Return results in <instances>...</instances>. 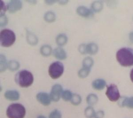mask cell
<instances>
[{"label":"cell","instance_id":"cell-21","mask_svg":"<svg viewBox=\"0 0 133 118\" xmlns=\"http://www.w3.org/2000/svg\"><path fill=\"white\" fill-rule=\"evenodd\" d=\"M51 51L52 49L50 46L44 45L43 46L41 49V53L44 56H49L51 54Z\"/></svg>","mask_w":133,"mask_h":118},{"label":"cell","instance_id":"cell-16","mask_svg":"<svg viewBox=\"0 0 133 118\" xmlns=\"http://www.w3.org/2000/svg\"><path fill=\"white\" fill-rule=\"evenodd\" d=\"M27 40L28 42L32 45H36L38 43V38L37 37L28 31L27 32Z\"/></svg>","mask_w":133,"mask_h":118},{"label":"cell","instance_id":"cell-35","mask_svg":"<svg viewBox=\"0 0 133 118\" xmlns=\"http://www.w3.org/2000/svg\"><path fill=\"white\" fill-rule=\"evenodd\" d=\"M129 38H130V41H131L133 43V32L130 33V34Z\"/></svg>","mask_w":133,"mask_h":118},{"label":"cell","instance_id":"cell-20","mask_svg":"<svg viewBox=\"0 0 133 118\" xmlns=\"http://www.w3.org/2000/svg\"><path fill=\"white\" fill-rule=\"evenodd\" d=\"M56 43L59 46H63L66 44L68 38L64 34H60L58 36L56 40Z\"/></svg>","mask_w":133,"mask_h":118},{"label":"cell","instance_id":"cell-31","mask_svg":"<svg viewBox=\"0 0 133 118\" xmlns=\"http://www.w3.org/2000/svg\"><path fill=\"white\" fill-rule=\"evenodd\" d=\"M79 51L82 54H86V45L81 44L79 47Z\"/></svg>","mask_w":133,"mask_h":118},{"label":"cell","instance_id":"cell-14","mask_svg":"<svg viewBox=\"0 0 133 118\" xmlns=\"http://www.w3.org/2000/svg\"><path fill=\"white\" fill-rule=\"evenodd\" d=\"M98 51V46L95 43H90L86 45V53L95 55Z\"/></svg>","mask_w":133,"mask_h":118},{"label":"cell","instance_id":"cell-27","mask_svg":"<svg viewBox=\"0 0 133 118\" xmlns=\"http://www.w3.org/2000/svg\"><path fill=\"white\" fill-rule=\"evenodd\" d=\"M91 69L87 68H82L79 70L78 73L79 77L81 78H84L87 77L90 74Z\"/></svg>","mask_w":133,"mask_h":118},{"label":"cell","instance_id":"cell-33","mask_svg":"<svg viewBox=\"0 0 133 118\" xmlns=\"http://www.w3.org/2000/svg\"><path fill=\"white\" fill-rule=\"evenodd\" d=\"M104 116V112L103 110H99L95 113V116L94 118H103Z\"/></svg>","mask_w":133,"mask_h":118},{"label":"cell","instance_id":"cell-12","mask_svg":"<svg viewBox=\"0 0 133 118\" xmlns=\"http://www.w3.org/2000/svg\"><path fill=\"white\" fill-rule=\"evenodd\" d=\"M77 12L79 15L84 17H90L93 14L90 9L83 6H79L77 8Z\"/></svg>","mask_w":133,"mask_h":118},{"label":"cell","instance_id":"cell-10","mask_svg":"<svg viewBox=\"0 0 133 118\" xmlns=\"http://www.w3.org/2000/svg\"><path fill=\"white\" fill-rule=\"evenodd\" d=\"M5 98L10 101H17L20 98V94L18 91L15 90H9L5 92Z\"/></svg>","mask_w":133,"mask_h":118},{"label":"cell","instance_id":"cell-18","mask_svg":"<svg viewBox=\"0 0 133 118\" xmlns=\"http://www.w3.org/2000/svg\"><path fill=\"white\" fill-rule=\"evenodd\" d=\"M94 64V61L91 57H87L83 60V68L91 69V68Z\"/></svg>","mask_w":133,"mask_h":118},{"label":"cell","instance_id":"cell-7","mask_svg":"<svg viewBox=\"0 0 133 118\" xmlns=\"http://www.w3.org/2000/svg\"><path fill=\"white\" fill-rule=\"evenodd\" d=\"M63 88L61 85L56 84L52 87L51 89L50 97L51 100L54 102H57L59 100L63 93Z\"/></svg>","mask_w":133,"mask_h":118},{"label":"cell","instance_id":"cell-17","mask_svg":"<svg viewBox=\"0 0 133 118\" xmlns=\"http://www.w3.org/2000/svg\"><path fill=\"white\" fill-rule=\"evenodd\" d=\"M98 101V97L95 94H89L87 97V102L91 106L95 104Z\"/></svg>","mask_w":133,"mask_h":118},{"label":"cell","instance_id":"cell-1","mask_svg":"<svg viewBox=\"0 0 133 118\" xmlns=\"http://www.w3.org/2000/svg\"><path fill=\"white\" fill-rule=\"evenodd\" d=\"M116 59L120 65L123 67H130L133 65V49L123 48L116 53Z\"/></svg>","mask_w":133,"mask_h":118},{"label":"cell","instance_id":"cell-8","mask_svg":"<svg viewBox=\"0 0 133 118\" xmlns=\"http://www.w3.org/2000/svg\"><path fill=\"white\" fill-rule=\"evenodd\" d=\"M36 99L42 104L45 106H49L51 100L50 95L44 93H39L36 95Z\"/></svg>","mask_w":133,"mask_h":118},{"label":"cell","instance_id":"cell-32","mask_svg":"<svg viewBox=\"0 0 133 118\" xmlns=\"http://www.w3.org/2000/svg\"><path fill=\"white\" fill-rule=\"evenodd\" d=\"M1 15L5 14V12L6 11L7 7L5 5V3L1 1Z\"/></svg>","mask_w":133,"mask_h":118},{"label":"cell","instance_id":"cell-19","mask_svg":"<svg viewBox=\"0 0 133 118\" xmlns=\"http://www.w3.org/2000/svg\"><path fill=\"white\" fill-rule=\"evenodd\" d=\"M44 19L47 22H53L56 20L55 14L53 12L49 11L45 14L44 16Z\"/></svg>","mask_w":133,"mask_h":118},{"label":"cell","instance_id":"cell-36","mask_svg":"<svg viewBox=\"0 0 133 118\" xmlns=\"http://www.w3.org/2000/svg\"><path fill=\"white\" fill-rule=\"evenodd\" d=\"M48 4H52L53 3H54L55 1H45Z\"/></svg>","mask_w":133,"mask_h":118},{"label":"cell","instance_id":"cell-5","mask_svg":"<svg viewBox=\"0 0 133 118\" xmlns=\"http://www.w3.org/2000/svg\"><path fill=\"white\" fill-rule=\"evenodd\" d=\"M64 71V65L59 61L52 63L49 67V75L53 79L59 78L63 74Z\"/></svg>","mask_w":133,"mask_h":118},{"label":"cell","instance_id":"cell-4","mask_svg":"<svg viewBox=\"0 0 133 118\" xmlns=\"http://www.w3.org/2000/svg\"><path fill=\"white\" fill-rule=\"evenodd\" d=\"M16 41V35L13 31L8 29L2 30L0 34L1 44L3 47H10Z\"/></svg>","mask_w":133,"mask_h":118},{"label":"cell","instance_id":"cell-13","mask_svg":"<svg viewBox=\"0 0 133 118\" xmlns=\"http://www.w3.org/2000/svg\"><path fill=\"white\" fill-rule=\"evenodd\" d=\"M53 55L55 57L61 60H63L66 57V53L65 51L60 47L55 49L53 51Z\"/></svg>","mask_w":133,"mask_h":118},{"label":"cell","instance_id":"cell-37","mask_svg":"<svg viewBox=\"0 0 133 118\" xmlns=\"http://www.w3.org/2000/svg\"><path fill=\"white\" fill-rule=\"evenodd\" d=\"M37 118H46L45 117L43 116V115H39L37 117Z\"/></svg>","mask_w":133,"mask_h":118},{"label":"cell","instance_id":"cell-2","mask_svg":"<svg viewBox=\"0 0 133 118\" xmlns=\"http://www.w3.org/2000/svg\"><path fill=\"white\" fill-rule=\"evenodd\" d=\"M33 75L30 71L27 70L21 71L16 75V82L22 88L30 86L33 83Z\"/></svg>","mask_w":133,"mask_h":118},{"label":"cell","instance_id":"cell-11","mask_svg":"<svg viewBox=\"0 0 133 118\" xmlns=\"http://www.w3.org/2000/svg\"><path fill=\"white\" fill-rule=\"evenodd\" d=\"M107 85L106 82L103 79H97L92 83V87L97 90H102Z\"/></svg>","mask_w":133,"mask_h":118},{"label":"cell","instance_id":"cell-30","mask_svg":"<svg viewBox=\"0 0 133 118\" xmlns=\"http://www.w3.org/2000/svg\"><path fill=\"white\" fill-rule=\"evenodd\" d=\"M8 23V19L5 14L1 15V26L4 27Z\"/></svg>","mask_w":133,"mask_h":118},{"label":"cell","instance_id":"cell-26","mask_svg":"<svg viewBox=\"0 0 133 118\" xmlns=\"http://www.w3.org/2000/svg\"><path fill=\"white\" fill-rule=\"evenodd\" d=\"M6 58L3 55H1V72H3L6 70L7 67Z\"/></svg>","mask_w":133,"mask_h":118},{"label":"cell","instance_id":"cell-9","mask_svg":"<svg viewBox=\"0 0 133 118\" xmlns=\"http://www.w3.org/2000/svg\"><path fill=\"white\" fill-rule=\"evenodd\" d=\"M22 6L20 1H11L7 5V9L10 13H14L21 9Z\"/></svg>","mask_w":133,"mask_h":118},{"label":"cell","instance_id":"cell-24","mask_svg":"<svg viewBox=\"0 0 133 118\" xmlns=\"http://www.w3.org/2000/svg\"><path fill=\"white\" fill-rule=\"evenodd\" d=\"M8 68L11 71H15L20 67V64L16 61H11L8 64Z\"/></svg>","mask_w":133,"mask_h":118},{"label":"cell","instance_id":"cell-29","mask_svg":"<svg viewBox=\"0 0 133 118\" xmlns=\"http://www.w3.org/2000/svg\"><path fill=\"white\" fill-rule=\"evenodd\" d=\"M61 112L57 110H55L50 113L49 118H61Z\"/></svg>","mask_w":133,"mask_h":118},{"label":"cell","instance_id":"cell-25","mask_svg":"<svg viewBox=\"0 0 133 118\" xmlns=\"http://www.w3.org/2000/svg\"><path fill=\"white\" fill-rule=\"evenodd\" d=\"M71 101L72 104L74 105H78L81 102L82 99L80 95L78 94H73Z\"/></svg>","mask_w":133,"mask_h":118},{"label":"cell","instance_id":"cell-3","mask_svg":"<svg viewBox=\"0 0 133 118\" xmlns=\"http://www.w3.org/2000/svg\"><path fill=\"white\" fill-rule=\"evenodd\" d=\"M25 114V108L20 103L11 104L6 110V115L9 118H24Z\"/></svg>","mask_w":133,"mask_h":118},{"label":"cell","instance_id":"cell-6","mask_svg":"<svg viewBox=\"0 0 133 118\" xmlns=\"http://www.w3.org/2000/svg\"><path fill=\"white\" fill-rule=\"evenodd\" d=\"M106 95L110 101L116 102L120 98L119 91L116 85L114 84H110L107 88Z\"/></svg>","mask_w":133,"mask_h":118},{"label":"cell","instance_id":"cell-15","mask_svg":"<svg viewBox=\"0 0 133 118\" xmlns=\"http://www.w3.org/2000/svg\"><path fill=\"white\" fill-rule=\"evenodd\" d=\"M121 106L123 107L133 109V96L125 97L121 102Z\"/></svg>","mask_w":133,"mask_h":118},{"label":"cell","instance_id":"cell-28","mask_svg":"<svg viewBox=\"0 0 133 118\" xmlns=\"http://www.w3.org/2000/svg\"><path fill=\"white\" fill-rule=\"evenodd\" d=\"M72 95V94L70 91L66 90L64 91L62 93V97L64 101H68L69 100H71Z\"/></svg>","mask_w":133,"mask_h":118},{"label":"cell","instance_id":"cell-22","mask_svg":"<svg viewBox=\"0 0 133 118\" xmlns=\"http://www.w3.org/2000/svg\"><path fill=\"white\" fill-rule=\"evenodd\" d=\"M91 8L94 12H99L103 9V3L100 1H95L92 3Z\"/></svg>","mask_w":133,"mask_h":118},{"label":"cell","instance_id":"cell-34","mask_svg":"<svg viewBox=\"0 0 133 118\" xmlns=\"http://www.w3.org/2000/svg\"><path fill=\"white\" fill-rule=\"evenodd\" d=\"M130 78L132 82L133 83V69H132L131 71H130Z\"/></svg>","mask_w":133,"mask_h":118},{"label":"cell","instance_id":"cell-23","mask_svg":"<svg viewBox=\"0 0 133 118\" xmlns=\"http://www.w3.org/2000/svg\"><path fill=\"white\" fill-rule=\"evenodd\" d=\"M85 115L87 118H94L95 116V112L93 108L89 106L85 110Z\"/></svg>","mask_w":133,"mask_h":118}]
</instances>
